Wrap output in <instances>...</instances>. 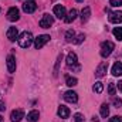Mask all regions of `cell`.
<instances>
[{"label":"cell","instance_id":"obj_1","mask_svg":"<svg viewBox=\"0 0 122 122\" xmlns=\"http://www.w3.org/2000/svg\"><path fill=\"white\" fill-rule=\"evenodd\" d=\"M17 41H19V46H20V47L27 48V47H30L31 43L34 41V37H33V34H31L30 31H24V33H21V34L19 36Z\"/></svg>","mask_w":122,"mask_h":122},{"label":"cell","instance_id":"obj_2","mask_svg":"<svg viewBox=\"0 0 122 122\" xmlns=\"http://www.w3.org/2000/svg\"><path fill=\"white\" fill-rule=\"evenodd\" d=\"M114 48H115V46H114L112 41H104V43L101 44V56H102L104 58L109 57Z\"/></svg>","mask_w":122,"mask_h":122},{"label":"cell","instance_id":"obj_3","mask_svg":"<svg viewBox=\"0 0 122 122\" xmlns=\"http://www.w3.org/2000/svg\"><path fill=\"white\" fill-rule=\"evenodd\" d=\"M48 41H50V36H48V34H41V36H38L37 38H34V47H36L37 50H40V48L44 47Z\"/></svg>","mask_w":122,"mask_h":122},{"label":"cell","instance_id":"obj_4","mask_svg":"<svg viewBox=\"0 0 122 122\" xmlns=\"http://www.w3.org/2000/svg\"><path fill=\"white\" fill-rule=\"evenodd\" d=\"M105 11L109 13V21L114 24L122 23V11H109L108 9H105Z\"/></svg>","mask_w":122,"mask_h":122},{"label":"cell","instance_id":"obj_5","mask_svg":"<svg viewBox=\"0 0 122 122\" xmlns=\"http://www.w3.org/2000/svg\"><path fill=\"white\" fill-rule=\"evenodd\" d=\"M53 23H54L53 16H50V14H44L43 19L40 20V27H43V29H48L50 26H53Z\"/></svg>","mask_w":122,"mask_h":122},{"label":"cell","instance_id":"obj_6","mask_svg":"<svg viewBox=\"0 0 122 122\" xmlns=\"http://www.w3.org/2000/svg\"><path fill=\"white\" fill-rule=\"evenodd\" d=\"M7 19H9L10 21H17V20L20 19V11H19V9H17V7L9 9V11H7Z\"/></svg>","mask_w":122,"mask_h":122},{"label":"cell","instance_id":"obj_7","mask_svg":"<svg viewBox=\"0 0 122 122\" xmlns=\"http://www.w3.org/2000/svg\"><path fill=\"white\" fill-rule=\"evenodd\" d=\"M107 70H108V62H101L99 65H98V68H97V71H95V77L97 78H102L105 74H107Z\"/></svg>","mask_w":122,"mask_h":122},{"label":"cell","instance_id":"obj_8","mask_svg":"<svg viewBox=\"0 0 122 122\" xmlns=\"http://www.w3.org/2000/svg\"><path fill=\"white\" fill-rule=\"evenodd\" d=\"M37 9V4H36V0H27L24 4H23V10L26 13H34Z\"/></svg>","mask_w":122,"mask_h":122},{"label":"cell","instance_id":"obj_9","mask_svg":"<svg viewBox=\"0 0 122 122\" xmlns=\"http://www.w3.org/2000/svg\"><path fill=\"white\" fill-rule=\"evenodd\" d=\"M23 118H24V112H23V109H14V111L11 112V115H10L11 122H20Z\"/></svg>","mask_w":122,"mask_h":122},{"label":"cell","instance_id":"obj_10","mask_svg":"<svg viewBox=\"0 0 122 122\" xmlns=\"http://www.w3.org/2000/svg\"><path fill=\"white\" fill-rule=\"evenodd\" d=\"M54 16H57L58 19H65V16H67V13H65V7L64 6H61V4H57V6H54Z\"/></svg>","mask_w":122,"mask_h":122},{"label":"cell","instance_id":"obj_11","mask_svg":"<svg viewBox=\"0 0 122 122\" xmlns=\"http://www.w3.org/2000/svg\"><path fill=\"white\" fill-rule=\"evenodd\" d=\"M64 99H65L67 102L75 104V102L78 101V95H77V92H74V91H67L64 94Z\"/></svg>","mask_w":122,"mask_h":122},{"label":"cell","instance_id":"obj_12","mask_svg":"<svg viewBox=\"0 0 122 122\" xmlns=\"http://www.w3.org/2000/svg\"><path fill=\"white\" fill-rule=\"evenodd\" d=\"M67 65L68 67H75V68H80L78 65H77V54L75 53H70L68 56H67Z\"/></svg>","mask_w":122,"mask_h":122},{"label":"cell","instance_id":"obj_13","mask_svg":"<svg viewBox=\"0 0 122 122\" xmlns=\"http://www.w3.org/2000/svg\"><path fill=\"white\" fill-rule=\"evenodd\" d=\"M6 62H7V70H9V72H14V71H16V58H14V56H9Z\"/></svg>","mask_w":122,"mask_h":122},{"label":"cell","instance_id":"obj_14","mask_svg":"<svg viewBox=\"0 0 122 122\" xmlns=\"http://www.w3.org/2000/svg\"><path fill=\"white\" fill-rule=\"evenodd\" d=\"M7 38L10 40V41H16L17 38H19V31L16 27H10L9 30H7Z\"/></svg>","mask_w":122,"mask_h":122},{"label":"cell","instance_id":"obj_15","mask_svg":"<svg viewBox=\"0 0 122 122\" xmlns=\"http://www.w3.org/2000/svg\"><path fill=\"white\" fill-rule=\"evenodd\" d=\"M77 16H78V11L75 10V9H71L70 11H68V14L65 16V23H71V21H74L75 19H77Z\"/></svg>","mask_w":122,"mask_h":122},{"label":"cell","instance_id":"obj_16","mask_svg":"<svg viewBox=\"0 0 122 122\" xmlns=\"http://www.w3.org/2000/svg\"><path fill=\"white\" fill-rule=\"evenodd\" d=\"M38 118H40V114L36 109H33L27 114V121L29 122H38Z\"/></svg>","mask_w":122,"mask_h":122},{"label":"cell","instance_id":"obj_17","mask_svg":"<svg viewBox=\"0 0 122 122\" xmlns=\"http://www.w3.org/2000/svg\"><path fill=\"white\" fill-rule=\"evenodd\" d=\"M90 16H91V9L87 6V7H84V9H82V11H81V21H82V23L88 21Z\"/></svg>","mask_w":122,"mask_h":122},{"label":"cell","instance_id":"obj_18","mask_svg":"<svg viewBox=\"0 0 122 122\" xmlns=\"http://www.w3.org/2000/svg\"><path fill=\"white\" fill-rule=\"evenodd\" d=\"M57 112H58V117L64 118V119L70 117V109H68L67 107H64V105H60V107H58V111H57Z\"/></svg>","mask_w":122,"mask_h":122},{"label":"cell","instance_id":"obj_19","mask_svg":"<svg viewBox=\"0 0 122 122\" xmlns=\"http://www.w3.org/2000/svg\"><path fill=\"white\" fill-rule=\"evenodd\" d=\"M112 75H114V77L122 75V64L121 62H115V64L112 65Z\"/></svg>","mask_w":122,"mask_h":122},{"label":"cell","instance_id":"obj_20","mask_svg":"<svg viewBox=\"0 0 122 122\" xmlns=\"http://www.w3.org/2000/svg\"><path fill=\"white\" fill-rule=\"evenodd\" d=\"M108 115H109V105L108 104H102L101 105V117L107 118Z\"/></svg>","mask_w":122,"mask_h":122},{"label":"cell","instance_id":"obj_21","mask_svg":"<svg viewBox=\"0 0 122 122\" xmlns=\"http://www.w3.org/2000/svg\"><path fill=\"white\" fill-rule=\"evenodd\" d=\"M112 33H114L115 38L121 41V40H122V27H115V29L112 30Z\"/></svg>","mask_w":122,"mask_h":122},{"label":"cell","instance_id":"obj_22","mask_svg":"<svg viewBox=\"0 0 122 122\" xmlns=\"http://www.w3.org/2000/svg\"><path fill=\"white\" fill-rule=\"evenodd\" d=\"M65 82H67L68 87H75L78 81H77V78H74V77H67V78H65Z\"/></svg>","mask_w":122,"mask_h":122},{"label":"cell","instance_id":"obj_23","mask_svg":"<svg viewBox=\"0 0 122 122\" xmlns=\"http://www.w3.org/2000/svg\"><path fill=\"white\" fill-rule=\"evenodd\" d=\"M74 37H75V33H74V30H68L67 33H65V40H67L68 43L74 41Z\"/></svg>","mask_w":122,"mask_h":122},{"label":"cell","instance_id":"obj_24","mask_svg":"<svg viewBox=\"0 0 122 122\" xmlns=\"http://www.w3.org/2000/svg\"><path fill=\"white\" fill-rule=\"evenodd\" d=\"M94 91L97 92V94H101V92L104 91V84H102V82H99V81H98V82H95V84H94Z\"/></svg>","mask_w":122,"mask_h":122},{"label":"cell","instance_id":"obj_25","mask_svg":"<svg viewBox=\"0 0 122 122\" xmlns=\"http://www.w3.org/2000/svg\"><path fill=\"white\" fill-rule=\"evenodd\" d=\"M109 4L112 7H119V6H122V0H109Z\"/></svg>","mask_w":122,"mask_h":122},{"label":"cell","instance_id":"obj_26","mask_svg":"<svg viewBox=\"0 0 122 122\" xmlns=\"http://www.w3.org/2000/svg\"><path fill=\"white\" fill-rule=\"evenodd\" d=\"M108 92H109V95H115V84H109L108 85Z\"/></svg>","mask_w":122,"mask_h":122},{"label":"cell","instance_id":"obj_27","mask_svg":"<svg viewBox=\"0 0 122 122\" xmlns=\"http://www.w3.org/2000/svg\"><path fill=\"white\" fill-rule=\"evenodd\" d=\"M84 38H85V36H84V34H80V36L74 40V43H75V44H80V43H82V41H84Z\"/></svg>","mask_w":122,"mask_h":122},{"label":"cell","instance_id":"obj_28","mask_svg":"<svg viewBox=\"0 0 122 122\" xmlns=\"http://www.w3.org/2000/svg\"><path fill=\"white\" fill-rule=\"evenodd\" d=\"M74 121L75 122H82L84 121V118H82L81 114H75V115H74Z\"/></svg>","mask_w":122,"mask_h":122},{"label":"cell","instance_id":"obj_29","mask_svg":"<svg viewBox=\"0 0 122 122\" xmlns=\"http://www.w3.org/2000/svg\"><path fill=\"white\" fill-rule=\"evenodd\" d=\"M112 102H114V105H115L117 108H119V107L122 105V101L119 99V98H114V101H112Z\"/></svg>","mask_w":122,"mask_h":122},{"label":"cell","instance_id":"obj_30","mask_svg":"<svg viewBox=\"0 0 122 122\" xmlns=\"http://www.w3.org/2000/svg\"><path fill=\"white\" fill-rule=\"evenodd\" d=\"M109 122H122V118L121 117H112V118L109 119Z\"/></svg>","mask_w":122,"mask_h":122},{"label":"cell","instance_id":"obj_31","mask_svg":"<svg viewBox=\"0 0 122 122\" xmlns=\"http://www.w3.org/2000/svg\"><path fill=\"white\" fill-rule=\"evenodd\" d=\"M4 109H6V104H4V101H0V112Z\"/></svg>","mask_w":122,"mask_h":122},{"label":"cell","instance_id":"obj_32","mask_svg":"<svg viewBox=\"0 0 122 122\" xmlns=\"http://www.w3.org/2000/svg\"><path fill=\"white\" fill-rule=\"evenodd\" d=\"M118 88H119V91L122 92V81H119V82H118Z\"/></svg>","mask_w":122,"mask_h":122},{"label":"cell","instance_id":"obj_33","mask_svg":"<svg viewBox=\"0 0 122 122\" xmlns=\"http://www.w3.org/2000/svg\"><path fill=\"white\" fill-rule=\"evenodd\" d=\"M1 119H3V117H1V115H0V122H1Z\"/></svg>","mask_w":122,"mask_h":122},{"label":"cell","instance_id":"obj_34","mask_svg":"<svg viewBox=\"0 0 122 122\" xmlns=\"http://www.w3.org/2000/svg\"><path fill=\"white\" fill-rule=\"evenodd\" d=\"M77 1H84V0H77Z\"/></svg>","mask_w":122,"mask_h":122}]
</instances>
